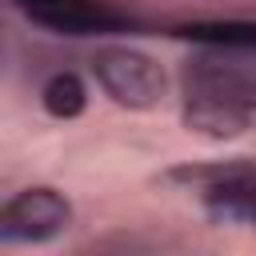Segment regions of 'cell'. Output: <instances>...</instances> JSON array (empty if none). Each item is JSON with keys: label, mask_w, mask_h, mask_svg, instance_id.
Instances as JSON below:
<instances>
[{"label": "cell", "mask_w": 256, "mask_h": 256, "mask_svg": "<svg viewBox=\"0 0 256 256\" xmlns=\"http://www.w3.org/2000/svg\"><path fill=\"white\" fill-rule=\"evenodd\" d=\"M180 92L192 104L256 116V52L200 48L180 64Z\"/></svg>", "instance_id": "1"}, {"label": "cell", "mask_w": 256, "mask_h": 256, "mask_svg": "<svg viewBox=\"0 0 256 256\" xmlns=\"http://www.w3.org/2000/svg\"><path fill=\"white\" fill-rule=\"evenodd\" d=\"M36 28L56 32V36H108V32H140L144 20L100 4V0H60V4H44L36 12H24Z\"/></svg>", "instance_id": "5"}, {"label": "cell", "mask_w": 256, "mask_h": 256, "mask_svg": "<svg viewBox=\"0 0 256 256\" xmlns=\"http://www.w3.org/2000/svg\"><path fill=\"white\" fill-rule=\"evenodd\" d=\"M40 108L56 120H76L88 108V88L76 72H52L40 84Z\"/></svg>", "instance_id": "8"}, {"label": "cell", "mask_w": 256, "mask_h": 256, "mask_svg": "<svg viewBox=\"0 0 256 256\" xmlns=\"http://www.w3.org/2000/svg\"><path fill=\"white\" fill-rule=\"evenodd\" d=\"M96 84L104 88V96L128 112H148L164 100L168 76L160 68V60H152L148 52L132 48V44H104L92 52L88 60Z\"/></svg>", "instance_id": "3"}, {"label": "cell", "mask_w": 256, "mask_h": 256, "mask_svg": "<svg viewBox=\"0 0 256 256\" xmlns=\"http://www.w3.org/2000/svg\"><path fill=\"white\" fill-rule=\"evenodd\" d=\"M20 12H36V8H44V4H60V0H12Z\"/></svg>", "instance_id": "9"}, {"label": "cell", "mask_w": 256, "mask_h": 256, "mask_svg": "<svg viewBox=\"0 0 256 256\" xmlns=\"http://www.w3.org/2000/svg\"><path fill=\"white\" fill-rule=\"evenodd\" d=\"M180 124H184L192 136H204V140H236V136L248 132L252 116H240V112H228V108H212V104H192V100H184Z\"/></svg>", "instance_id": "7"}, {"label": "cell", "mask_w": 256, "mask_h": 256, "mask_svg": "<svg viewBox=\"0 0 256 256\" xmlns=\"http://www.w3.org/2000/svg\"><path fill=\"white\" fill-rule=\"evenodd\" d=\"M168 36L192 40V44H200V48L256 52V20H240V16H228V20H184V24H172Z\"/></svg>", "instance_id": "6"}, {"label": "cell", "mask_w": 256, "mask_h": 256, "mask_svg": "<svg viewBox=\"0 0 256 256\" xmlns=\"http://www.w3.org/2000/svg\"><path fill=\"white\" fill-rule=\"evenodd\" d=\"M72 224V200L48 184L20 188L0 208V244H48Z\"/></svg>", "instance_id": "4"}, {"label": "cell", "mask_w": 256, "mask_h": 256, "mask_svg": "<svg viewBox=\"0 0 256 256\" xmlns=\"http://www.w3.org/2000/svg\"><path fill=\"white\" fill-rule=\"evenodd\" d=\"M164 180L192 188L204 212L220 224H256V160L176 164L164 172Z\"/></svg>", "instance_id": "2"}]
</instances>
